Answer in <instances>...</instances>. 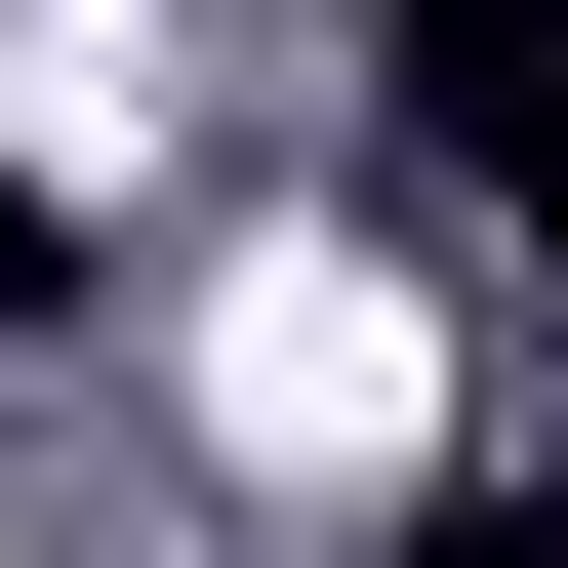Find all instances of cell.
<instances>
[{"label":"cell","mask_w":568,"mask_h":568,"mask_svg":"<svg viewBox=\"0 0 568 568\" xmlns=\"http://www.w3.org/2000/svg\"><path fill=\"white\" fill-rule=\"evenodd\" d=\"M366 122H406V203L568 244V0H366Z\"/></svg>","instance_id":"cell-1"},{"label":"cell","mask_w":568,"mask_h":568,"mask_svg":"<svg viewBox=\"0 0 568 568\" xmlns=\"http://www.w3.org/2000/svg\"><path fill=\"white\" fill-rule=\"evenodd\" d=\"M406 568H568V487H447V528H406Z\"/></svg>","instance_id":"cell-2"},{"label":"cell","mask_w":568,"mask_h":568,"mask_svg":"<svg viewBox=\"0 0 568 568\" xmlns=\"http://www.w3.org/2000/svg\"><path fill=\"white\" fill-rule=\"evenodd\" d=\"M41 284H82V203H41V163H0V325H41Z\"/></svg>","instance_id":"cell-3"}]
</instances>
